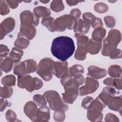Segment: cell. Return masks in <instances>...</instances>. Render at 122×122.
I'll return each instance as SVG.
<instances>
[{
    "instance_id": "obj_31",
    "label": "cell",
    "mask_w": 122,
    "mask_h": 122,
    "mask_svg": "<svg viewBox=\"0 0 122 122\" xmlns=\"http://www.w3.org/2000/svg\"><path fill=\"white\" fill-rule=\"evenodd\" d=\"M16 82V78L13 75L5 76L1 79V83L4 86L10 87L14 86Z\"/></svg>"
},
{
    "instance_id": "obj_40",
    "label": "cell",
    "mask_w": 122,
    "mask_h": 122,
    "mask_svg": "<svg viewBox=\"0 0 122 122\" xmlns=\"http://www.w3.org/2000/svg\"><path fill=\"white\" fill-rule=\"evenodd\" d=\"M0 14L2 15H6L9 13L10 9L7 4L5 1H0Z\"/></svg>"
},
{
    "instance_id": "obj_1",
    "label": "cell",
    "mask_w": 122,
    "mask_h": 122,
    "mask_svg": "<svg viewBox=\"0 0 122 122\" xmlns=\"http://www.w3.org/2000/svg\"><path fill=\"white\" fill-rule=\"evenodd\" d=\"M75 45L71 38L67 36H60L55 38L52 42V54L62 61H66L73 53Z\"/></svg>"
},
{
    "instance_id": "obj_8",
    "label": "cell",
    "mask_w": 122,
    "mask_h": 122,
    "mask_svg": "<svg viewBox=\"0 0 122 122\" xmlns=\"http://www.w3.org/2000/svg\"><path fill=\"white\" fill-rule=\"evenodd\" d=\"M52 73L59 78H62L68 74V63L66 61L54 62Z\"/></svg>"
},
{
    "instance_id": "obj_7",
    "label": "cell",
    "mask_w": 122,
    "mask_h": 122,
    "mask_svg": "<svg viewBox=\"0 0 122 122\" xmlns=\"http://www.w3.org/2000/svg\"><path fill=\"white\" fill-rule=\"evenodd\" d=\"M99 86V82L92 78L87 77L85 85L79 89V95L83 96L94 92Z\"/></svg>"
},
{
    "instance_id": "obj_23",
    "label": "cell",
    "mask_w": 122,
    "mask_h": 122,
    "mask_svg": "<svg viewBox=\"0 0 122 122\" xmlns=\"http://www.w3.org/2000/svg\"><path fill=\"white\" fill-rule=\"evenodd\" d=\"M106 34L105 30L102 27L96 28L92 34V40L101 42Z\"/></svg>"
},
{
    "instance_id": "obj_42",
    "label": "cell",
    "mask_w": 122,
    "mask_h": 122,
    "mask_svg": "<svg viewBox=\"0 0 122 122\" xmlns=\"http://www.w3.org/2000/svg\"><path fill=\"white\" fill-rule=\"evenodd\" d=\"M6 118L9 122L14 121L16 119L15 113L12 110H9L6 112Z\"/></svg>"
},
{
    "instance_id": "obj_16",
    "label": "cell",
    "mask_w": 122,
    "mask_h": 122,
    "mask_svg": "<svg viewBox=\"0 0 122 122\" xmlns=\"http://www.w3.org/2000/svg\"><path fill=\"white\" fill-rule=\"evenodd\" d=\"M82 17L84 20L88 21L92 25L93 28L102 27L103 26V23L101 18L95 17L93 14L90 12L84 13L82 15Z\"/></svg>"
},
{
    "instance_id": "obj_45",
    "label": "cell",
    "mask_w": 122,
    "mask_h": 122,
    "mask_svg": "<svg viewBox=\"0 0 122 122\" xmlns=\"http://www.w3.org/2000/svg\"><path fill=\"white\" fill-rule=\"evenodd\" d=\"M9 51V48L5 45H0V57H5Z\"/></svg>"
},
{
    "instance_id": "obj_51",
    "label": "cell",
    "mask_w": 122,
    "mask_h": 122,
    "mask_svg": "<svg viewBox=\"0 0 122 122\" xmlns=\"http://www.w3.org/2000/svg\"><path fill=\"white\" fill-rule=\"evenodd\" d=\"M41 2H42V3H48L49 2V1H41Z\"/></svg>"
},
{
    "instance_id": "obj_9",
    "label": "cell",
    "mask_w": 122,
    "mask_h": 122,
    "mask_svg": "<svg viewBox=\"0 0 122 122\" xmlns=\"http://www.w3.org/2000/svg\"><path fill=\"white\" fill-rule=\"evenodd\" d=\"M21 24L35 27L39 24V18L30 11L24 10L20 14Z\"/></svg>"
},
{
    "instance_id": "obj_26",
    "label": "cell",
    "mask_w": 122,
    "mask_h": 122,
    "mask_svg": "<svg viewBox=\"0 0 122 122\" xmlns=\"http://www.w3.org/2000/svg\"><path fill=\"white\" fill-rule=\"evenodd\" d=\"M14 73L19 76L24 75L27 73L26 67L24 61L20 62L16 64L13 69Z\"/></svg>"
},
{
    "instance_id": "obj_41",
    "label": "cell",
    "mask_w": 122,
    "mask_h": 122,
    "mask_svg": "<svg viewBox=\"0 0 122 122\" xmlns=\"http://www.w3.org/2000/svg\"><path fill=\"white\" fill-rule=\"evenodd\" d=\"M104 20L106 26L108 28H112L115 26V20L112 16H106L104 18Z\"/></svg>"
},
{
    "instance_id": "obj_19",
    "label": "cell",
    "mask_w": 122,
    "mask_h": 122,
    "mask_svg": "<svg viewBox=\"0 0 122 122\" xmlns=\"http://www.w3.org/2000/svg\"><path fill=\"white\" fill-rule=\"evenodd\" d=\"M101 46V42H97L91 39L86 44L85 49L86 51L91 54H96L100 51Z\"/></svg>"
},
{
    "instance_id": "obj_13",
    "label": "cell",
    "mask_w": 122,
    "mask_h": 122,
    "mask_svg": "<svg viewBox=\"0 0 122 122\" xmlns=\"http://www.w3.org/2000/svg\"><path fill=\"white\" fill-rule=\"evenodd\" d=\"M121 40V33L116 29H112L110 30L108 36L104 41L112 45L117 46Z\"/></svg>"
},
{
    "instance_id": "obj_6",
    "label": "cell",
    "mask_w": 122,
    "mask_h": 122,
    "mask_svg": "<svg viewBox=\"0 0 122 122\" xmlns=\"http://www.w3.org/2000/svg\"><path fill=\"white\" fill-rule=\"evenodd\" d=\"M54 62L51 58H44L40 61L37 66V73L46 81H49L52 78V69Z\"/></svg>"
},
{
    "instance_id": "obj_12",
    "label": "cell",
    "mask_w": 122,
    "mask_h": 122,
    "mask_svg": "<svg viewBox=\"0 0 122 122\" xmlns=\"http://www.w3.org/2000/svg\"><path fill=\"white\" fill-rule=\"evenodd\" d=\"M36 29L32 26L21 24L20 31L18 36L25 37L28 40L32 39L35 36Z\"/></svg>"
},
{
    "instance_id": "obj_28",
    "label": "cell",
    "mask_w": 122,
    "mask_h": 122,
    "mask_svg": "<svg viewBox=\"0 0 122 122\" xmlns=\"http://www.w3.org/2000/svg\"><path fill=\"white\" fill-rule=\"evenodd\" d=\"M29 44V41L23 36H18V38L14 43L15 46L20 49H25Z\"/></svg>"
},
{
    "instance_id": "obj_44",
    "label": "cell",
    "mask_w": 122,
    "mask_h": 122,
    "mask_svg": "<svg viewBox=\"0 0 122 122\" xmlns=\"http://www.w3.org/2000/svg\"><path fill=\"white\" fill-rule=\"evenodd\" d=\"M122 81H121V77H119V78L112 79V86H114L118 90L122 89Z\"/></svg>"
},
{
    "instance_id": "obj_38",
    "label": "cell",
    "mask_w": 122,
    "mask_h": 122,
    "mask_svg": "<svg viewBox=\"0 0 122 122\" xmlns=\"http://www.w3.org/2000/svg\"><path fill=\"white\" fill-rule=\"evenodd\" d=\"M108 10V6L104 3H98L94 6V10L98 13H105Z\"/></svg>"
},
{
    "instance_id": "obj_34",
    "label": "cell",
    "mask_w": 122,
    "mask_h": 122,
    "mask_svg": "<svg viewBox=\"0 0 122 122\" xmlns=\"http://www.w3.org/2000/svg\"><path fill=\"white\" fill-rule=\"evenodd\" d=\"M13 89L10 87L5 86L0 88V97L6 99L10 98L12 94Z\"/></svg>"
},
{
    "instance_id": "obj_33",
    "label": "cell",
    "mask_w": 122,
    "mask_h": 122,
    "mask_svg": "<svg viewBox=\"0 0 122 122\" xmlns=\"http://www.w3.org/2000/svg\"><path fill=\"white\" fill-rule=\"evenodd\" d=\"M51 9L55 12H59L64 9L61 0H53L51 4Z\"/></svg>"
},
{
    "instance_id": "obj_4",
    "label": "cell",
    "mask_w": 122,
    "mask_h": 122,
    "mask_svg": "<svg viewBox=\"0 0 122 122\" xmlns=\"http://www.w3.org/2000/svg\"><path fill=\"white\" fill-rule=\"evenodd\" d=\"M43 96L49 103L50 108L55 111H63L65 112L68 109V106L64 103L58 92L54 91H48L45 92Z\"/></svg>"
},
{
    "instance_id": "obj_10",
    "label": "cell",
    "mask_w": 122,
    "mask_h": 122,
    "mask_svg": "<svg viewBox=\"0 0 122 122\" xmlns=\"http://www.w3.org/2000/svg\"><path fill=\"white\" fill-rule=\"evenodd\" d=\"M14 20L11 17L5 19L0 24V37L2 40L8 33L11 31L15 26Z\"/></svg>"
},
{
    "instance_id": "obj_20",
    "label": "cell",
    "mask_w": 122,
    "mask_h": 122,
    "mask_svg": "<svg viewBox=\"0 0 122 122\" xmlns=\"http://www.w3.org/2000/svg\"><path fill=\"white\" fill-rule=\"evenodd\" d=\"M108 108L115 111H121L122 110V96L112 98L109 101Z\"/></svg>"
},
{
    "instance_id": "obj_43",
    "label": "cell",
    "mask_w": 122,
    "mask_h": 122,
    "mask_svg": "<svg viewBox=\"0 0 122 122\" xmlns=\"http://www.w3.org/2000/svg\"><path fill=\"white\" fill-rule=\"evenodd\" d=\"M93 98L90 96H88L85 98L82 102L81 105L82 107L84 108V109H88L92 102L93 101Z\"/></svg>"
},
{
    "instance_id": "obj_36",
    "label": "cell",
    "mask_w": 122,
    "mask_h": 122,
    "mask_svg": "<svg viewBox=\"0 0 122 122\" xmlns=\"http://www.w3.org/2000/svg\"><path fill=\"white\" fill-rule=\"evenodd\" d=\"M54 19L51 17H45L44 18L41 20V24L45 26L50 31L52 32V28Z\"/></svg>"
},
{
    "instance_id": "obj_22",
    "label": "cell",
    "mask_w": 122,
    "mask_h": 122,
    "mask_svg": "<svg viewBox=\"0 0 122 122\" xmlns=\"http://www.w3.org/2000/svg\"><path fill=\"white\" fill-rule=\"evenodd\" d=\"M103 115L102 112L93 109H88L87 118L91 121H101Z\"/></svg>"
},
{
    "instance_id": "obj_18",
    "label": "cell",
    "mask_w": 122,
    "mask_h": 122,
    "mask_svg": "<svg viewBox=\"0 0 122 122\" xmlns=\"http://www.w3.org/2000/svg\"><path fill=\"white\" fill-rule=\"evenodd\" d=\"M90 23L85 20L79 19L76 21L73 28L75 32H79L84 34L88 32L90 29Z\"/></svg>"
},
{
    "instance_id": "obj_24",
    "label": "cell",
    "mask_w": 122,
    "mask_h": 122,
    "mask_svg": "<svg viewBox=\"0 0 122 122\" xmlns=\"http://www.w3.org/2000/svg\"><path fill=\"white\" fill-rule=\"evenodd\" d=\"M33 12L36 16H37L38 18L43 17L45 18L51 14L50 10L42 6H39L33 9Z\"/></svg>"
},
{
    "instance_id": "obj_32",
    "label": "cell",
    "mask_w": 122,
    "mask_h": 122,
    "mask_svg": "<svg viewBox=\"0 0 122 122\" xmlns=\"http://www.w3.org/2000/svg\"><path fill=\"white\" fill-rule=\"evenodd\" d=\"M24 61L26 67L27 73H32L37 70V63L35 61L32 59H29Z\"/></svg>"
},
{
    "instance_id": "obj_39",
    "label": "cell",
    "mask_w": 122,
    "mask_h": 122,
    "mask_svg": "<svg viewBox=\"0 0 122 122\" xmlns=\"http://www.w3.org/2000/svg\"><path fill=\"white\" fill-rule=\"evenodd\" d=\"M65 118V114L64 113V111L60 110L56 111L54 114V119L56 121L60 122L63 121Z\"/></svg>"
},
{
    "instance_id": "obj_37",
    "label": "cell",
    "mask_w": 122,
    "mask_h": 122,
    "mask_svg": "<svg viewBox=\"0 0 122 122\" xmlns=\"http://www.w3.org/2000/svg\"><path fill=\"white\" fill-rule=\"evenodd\" d=\"M33 99L34 102L39 106L46 105L47 104L45 100V98L44 96H42L40 94H36L33 97Z\"/></svg>"
},
{
    "instance_id": "obj_30",
    "label": "cell",
    "mask_w": 122,
    "mask_h": 122,
    "mask_svg": "<svg viewBox=\"0 0 122 122\" xmlns=\"http://www.w3.org/2000/svg\"><path fill=\"white\" fill-rule=\"evenodd\" d=\"M84 72L83 67L81 65H74L68 70V73L71 77H74L79 74H82Z\"/></svg>"
},
{
    "instance_id": "obj_5",
    "label": "cell",
    "mask_w": 122,
    "mask_h": 122,
    "mask_svg": "<svg viewBox=\"0 0 122 122\" xmlns=\"http://www.w3.org/2000/svg\"><path fill=\"white\" fill-rule=\"evenodd\" d=\"M77 20L71 15H64L54 20L52 28V32L63 31L67 28L73 29Z\"/></svg>"
},
{
    "instance_id": "obj_29",
    "label": "cell",
    "mask_w": 122,
    "mask_h": 122,
    "mask_svg": "<svg viewBox=\"0 0 122 122\" xmlns=\"http://www.w3.org/2000/svg\"><path fill=\"white\" fill-rule=\"evenodd\" d=\"M109 75L113 78L121 76L122 69L120 66L117 65H112L110 66L108 69Z\"/></svg>"
},
{
    "instance_id": "obj_21",
    "label": "cell",
    "mask_w": 122,
    "mask_h": 122,
    "mask_svg": "<svg viewBox=\"0 0 122 122\" xmlns=\"http://www.w3.org/2000/svg\"><path fill=\"white\" fill-rule=\"evenodd\" d=\"M13 61L8 57H0V69L5 73L9 72L12 68Z\"/></svg>"
},
{
    "instance_id": "obj_50",
    "label": "cell",
    "mask_w": 122,
    "mask_h": 122,
    "mask_svg": "<svg viewBox=\"0 0 122 122\" xmlns=\"http://www.w3.org/2000/svg\"><path fill=\"white\" fill-rule=\"evenodd\" d=\"M81 2L80 1H76V0H67L66 2L70 6H74L77 5L78 2Z\"/></svg>"
},
{
    "instance_id": "obj_25",
    "label": "cell",
    "mask_w": 122,
    "mask_h": 122,
    "mask_svg": "<svg viewBox=\"0 0 122 122\" xmlns=\"http://www.w3.org/2000/svg\"><path fill=\"white\" fill-rule=\"evenodd\" d=\"M23 54V51L22 50L14 47L12 48L9 56L14 62L17 63L20 60Z\"/></svg>"
},
{
    "instance_id": "obj_14",
    "label": "cell",
    "mask_w": 122,
    "mask_h": 122,
    "mask_svg": "<svg viewBox=\"0 0 122 122\" xmlns=\"http://www.w3.org/2000/svg\"><path fill=\"white\" fill-rule=\"evenodd\" d=\"M38 109L35 103L30 101L25 104L24 107V112L31 121H35Z\"/></svg>"
},
{
    "instance_id": "obj_48",
    "label": "cell",
    "mask_w": 122,
    "mask_h": 122,
    "mask_svg": "<svg viewBox=\"0 0 122 122\" xmlns=\"http://www.w3.org/2000/svg\"><path fill=\"white\" fill-rule=\"evenodd\" d=\"M0 102V111L2 112L8 105V102L6 100L1 99Z\"/></svg>"
},
{
    "instance_id": "obj_2",
    "label": "cell",
    "mask_w": 122,
    "mask_h": 122,
    "mask_svg": "<svg viewBox=\"0 0 122 122\" xmlns=\"http://www.w3.org/2000/svg\"><path fill=\"white\" fill-rule=\"evenodd\" d=\"M61 82L64 86V93H62L63 100L66 103H72L77 97L78 87L80 85L77 80L68 74L61 78Z\"/></svg>"
},
{
    "instance_id": "obj_27",
    "label": "cell",
    "mask_w": 122,
    "mask_h": 122,
    "mask_svg": "<svg viewBox=\"0 0 122 122\" xmlns=\"http://www.w3.org/2000/svg\"><path fill=\"white\" fill-rule=\"evenodd\" d=\"M77 40L78 47L85 48L86 45L88 42V37L83 34L80 33H76L74 35Z\"/></svg>"
},
{
    "instance_id": "obj_3",
    "label": "cell",
    "mask_w": 122,
    "mask_h": 122,
    "mask_svg": "<svg viewBox=\"0 0 122 122\" xmlns=\"http://www.w3.org/2000/svg\"><path fill=\"white\" fill-rule=\"evenodd\" d=\"M18 86L20 88L26 89L28 92H32L41 88L43 86V82L38 78H32L30 75H24L18 76Z\"/></svg>"
},
{
    "instance_id": "obj_15",
    "label": "cell",
    "mask_w": 122,
    "mask_h": 122,
    "mask_svg": "<svg viewBox=\"0 0 122 122\" xmlns=\"http://www.w3.org/2000/svg\"><path fill=\"white\" fill-rule=\"evenodd\" d=\"M88 75L92 78L101 79L104 77L107 74V71L104 69L99 68L95 66H91L88 68Z\"/></svg>"
},
{
    "instance_id": "obj_46",
    "label": "cell",
    "mask_w": 122,
    "mask_h": 122,
    "mask_svg": "<svg viewBox=\"0 0 122 122\" xmlns=\"http://www.w3.org/2000/svg\"><path fill=\"white\" fill-rule=\"evenodd\" d=\"M81 14V11L78 9H74L72 10L70 12V15L75 18L76 20L80 18Z\"/></svg>"
},
{
    "instance_id": "obj_17",
    "label": "cell",
    "mask_w": 122,
    "mask_h": 122,
    "mask_svg": "<svg viewBox=\"0 0 122 122\" xmlns=\"http://www.w3.org/2000/svg\"><path fill=\"white\" fill-rule=\"evenodd\" d=\"M50 118V112L49 109L46 105L40 106L38 109L35 122L48 121Z\"/></svg>"
},
{
    "instance_id": "obj_47",
    "label": "cell",
    "mask_w": 122,
    "mask_h": 122,
    "mask_svg": "<svg viewBox=\"0 0 122 122\" xmlns=\"http://www.w3.org/2000/svg\"><path fill=\"white\" fill-rule=\"evenodd\" d=\"M6 2L9 5L11 9H15L18 6L20 1L17 0H6Z\"/></svg>"
},
{
    "instance_id": "obj_49",
    "label": "cell",
    "mask_w": 122,
    "mask_h": 122,
    "mask_svg": "<svg viewBox=\"0 0 122 122\" xmlns=\"http://www.w3.org/2000/svg\"><path fill=\"white\" fill-rule=\"evenodd\" d=\"M112 79L110 78H108L104 80V81H103V83L107 85H110V86H112Z\"/></svg>"
},
{
    "instance_id": "obj_11",
    "label": "cell",
    "mask_w": 122,
    "mask_h": 122,
    "mask_svg": "<svg viewBox=\"0 0 122 122\" xmlns=\"http://www.w3.org/2000/svg\"><path fill=\"white\" fill-rule=\"evenodd\" d=\"M116 90L112 87H105L102 92L97 97L105 105L108 104L110 100L116 94Z\"/></svg>"
},
{
    "instance_id": "obj_35",
    "label": "cell",
    "mask_w": 122,
    "mask_h": 122,
    "mask_svg": "<svg viewBox=\"0 0 122 122\" xmlns=\"http://www.w3.org/2000/svg\"><path fill=\"white\" fill-rule=\"evenodd\" d=\"M87 51L85 48L78 47L74 55V57L76 59L78 60H83L86 58Z\"/></svg>"
}]
</instances>
